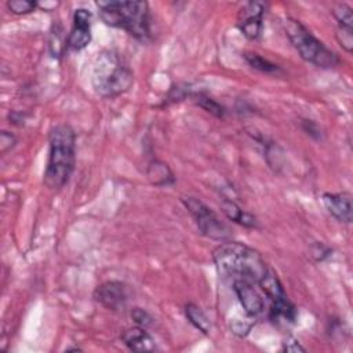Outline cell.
<instances>
[{"mask_svg": "<svg viewBox=\"0 0 353 353\" xmlns=\"http://www.w3.org/2000/svg\"><path fill=\"white\" fill-rule=\"evenodd\" d=\"M218 273L230 281L245 280L258 284L269 266L252 247L239 241H223L212 251Z\"/></svg>", "mask_w": 353, "mask_h": 353, "instance_id": "cell-1", "label": "cell"}, {"mask_svg": "<svg viewBox=\"0 0 353 353\" xmlns=\"http://www.w3.org/2000/svg\"><path fill=\"white\" fill-rule=\"evenodd\" d=\"M48 160L44 183L61 189L70 179L76 161V134L66 124H58L48 134Z\"/></svg>", "mask_w": 353, "mask_h": 353, "instance_id": "cell-2", "label": "cell"}, {"mask_svg": "<svg viewBox=\"0 0 353 353\" xmlns=\"http://www.w3.org/2000/svg\"><path fill=\"white\" fill-rule=\"evenodd\" d=\"M99 18L112 28H120L139 41L150 37V14L146 1H97Z\"/></svg>", "mask_w": 353, "mask_h": 353, "instance_id": "cell-3", "label": "cell"}, {"mask_svg": "<svg viewBox=\"0 0 353 353\" xmlns=\"http://www.w3.org/2000/svg\"><path fill=\"white\" fill-rule=\"evenodd\" d=\"M92 87L103 98H113L128 91L134 83V74L113 52H102L94 62Z\"/></svg>", "mask_w": 353, "mask_h": 353, "instance_id": "cell-4", "label": "cell"}, {"mask_svg": "<svg viewBox=\"0 0 353 353\" xmlns=\"http://www.w3.org/2000/svg\"><path fill=\"white\" fill-rule=\"evenodd\" d=\"M285 34L301 55V58L314 66L330 69L339 65L338 55L320 41L301 21L287 18L284 22Z\"/></svg>", "mask_w": 353, "mask_h": 353, "instance_id": "cell-5", "label": "cell"}, {"mask_svg": "<svg viewBox=\"0 0 353 353\" xmlns=\"http://www.w3.org/2000/svg\"><path fill=\"white\" fill-rule=\"evenodd\" d=\"M185 208L196 221V225L201 234L208 239L218 241H229L232 237L230 228L219 219V216L201 200L196 197H182L181 199Z\"/></svg>", "mask_w": 353, "mask_h": 353, "instance_id": "cell-6", "label": "cell"}, {"mask_svg": "<svg viewBox=\"0 0 353 353\" xmlns=\"http://www.w3.org/2000/svg\"><path fill=\"white\" fill-rule=\"evenodd\" d=\"M263 14L265 4L261 1H248L239 10L237 26L248 40H256L261 36Z\"/></svg>", "mask_w": 353, "mask_h": 353, "instance_id": "cell-7", "label": "cell"}, {"mask_svg": "<svg viewBox=\"0 0 353 353\" xmlns=\"http://www.w3.org/2000/svg\"><path fill=\"white\" fill-rule=\"evenodd\" d=\"M94 299L109 310H120L124 309L128 301L127 285L117 280H109L99 284L92 294Z\"/></svg>", "mask_w": 353, "mask_h": 353, "instance_id": "cell-8", "label": "cell"}, {"mask_svg": "<svg viewBox=\"0 0 353 353\" xmlns=\"http://www.w3.org/2000/svg\"><path fill=\"white\" fill-rule=\"evenodd\" d=\"M91 12L77 8L73 14V28L68 36V48L81 51L91 41Z\"/></svg>", "mask_w": 353, "mask_h": 353, "instance_id": "cell-9", "label": "cell"}, {"mask_svg": "<svg viewBox=\"0 0 353 353\" xmlns=\"http://www.w3.org/2000/svg\"><path fill=\"white\" fill-rule=\"evenodd\" d=\"M254 285L255 284L245 281V280L232 281L233 291H234L240 305L243 306L245 314H248L250 317H255V316L261 314L265 309L263 299H262L261 294L255 290Z\"/></svg>", "mask_w": 353, "mask_h": 353, "instance_id": "cell-10", "label": "cell"}, {"mask_svg": "<svg viewBox=\"0 0 353 353\" xmlns=\"http://www.w3.org/2000/svg\"><path fill=\"white\" fill-rule=\"evenodd\" d=\"M323 204L327 211L339 222L350 223L353 218V208H352V194L347 192L342 193H324Z\"/></svg>", "mask_w": 353, "mask_h": 353, "instance_id": "cell-11", "label": "cell"}, {"mask_svg": "<svg viewBox=\"0 0 353 353\" xmlns=\"http://www.w3.org/2000/svg\"><path fill=\"white\" fill-rule=\"evenodd\" d=\"M120 338L123 343L132 352L143 353V352H154L157 349L152 335L146 331V328L139 325L124 330Z\"/></svg>", "mask_w": 353, "mask_h": 353, "instance_id": "cell-12", "label": "cell"}, {"mask_svg": "<svg viewBox=\"0 0 353 353\" xmlns=\"http://www.w3.org/2000/svg\"><path fill=\"white\" fill-rule=\"evenodd\" d=\"M219 207H221V211L225 214V216L234 222V223H239L244 228H248V229H256L258 228V221L256 218L244 211L237 203H234L233 200L230 199H222V201L219 203Z\"/></svg>", "mask_w": 353, "mask_h": 353, "instance_id": "cell-13", "label": "cell"}, {"mask_svg": "<svg viewBox=\"0 0 353 353\" xmlns=\"http://www.w3.org/2000/svg\"><path fill=\"white\" fill-rule=\"evenodd\" d=\"M258 285L265 292V295L269 298L270 303H279V302H283V301L288 299V296H287V294L283 288L281 281L279 280L277 274L270 268L268 269L265 276L261 279Z\"/></svg>", "mask_w": 353, "mask_h": 353, "instance_id": "cell-14", "label": "cell"}, {"mask_svg": "<svg viewBox=\"0 0 353 353\" xmlns=\"http://www.w3.org/2000/svg\"><path fill=\"white\" fill-rule=\"evenodd\" d=\"M146 176L152 185L159 188L170 186L175 182L174 172L171 171L168 164L161 160H153L149 163L146 168Z\"/></svg>", "mask_w": 353, "mask_h": 353, "instance_id": "cell-15", "label": "cell"}, {"mask_svg": "<svg viewBox=\"0 0 353 353\" xmlns=\"http://www.w3.org/2000/svg\"><path fill=\"white\" fill-rule=\"evenodd\" d=\"M185 316L189 323L200 332L208 334L211 331V321L207 314L194 303L189 302L185 305Z\"/></svg>", "mask_w": 353, "mask_h": 353, "instance_id": "cell-16", "label": "cell"}, {"mask_svg": "<svg viewBox=\"0 0 353 353\" xmlns=\"http://www.w3.org/2000/svg\"><path fill=\"white\" fill-rule=\"evenodd\" d=\"M245 62L255 70L261 72V73H265V74H273V76H277L279 73H283V70L280 69V66H277L276 63L270 62L269 59L255 54V52H244L243 54Z\"/></svg>", "mask_w": 353, "mask_h": 353, "instance_id": "cell-17", "label": "cell"}, {"mask_svg": "<svg viewBox=\"0 0 353 353\" xmlns=\"http://www.w3.org/2000/svg\"><path fill=\"white\" fill-rule=\"evenodd\" d=\"M193 101H194L201 109H204L205 112L211 113L212 116H215V117H218V119H222V117L225 116V108H223L219 102H216L214 98L208 97V95L204 94V92H196V94H193Z\"/></svg>", "mask_w": 353, "mask_h": 353, "instance_id": "cell-18", "label": "cell"}, {"mask_svg": "<svg viewBox=\"0 0 353 353\" xmlns=\"http://www.w3.org/2000/svg\"><path fill=\"white\" fill-rule=\"evenodd\" d=\"M50 51L52 57L59 58L65 48H68V37H63V29L61 25H54L50 32Z\"/></svg>", "mask_w": 353, "mask_h": 353, "instance_id": "cell-19", "label": "cell"}, {"mask_svg": "<svg viewBox=\"0 0 353 353\" xmlns=\"http://www.w3.org/2000/svg\"><path fill=\"white\" fill-rule=\"evenodd\" d=\"M331 14L338 21V26L353 29V14L352 8L345 3H336L331 8Z\"/></svg>", "mask_w": 353, "mask_h": 353, "instance_id": "cell-20", "label": "cell"}, {"mask_svg": "<svg viewBox=\"0 0 353 353\" xmlns=\"http://www.w3.org/2000/svg\"><path fill=\"white\" fill-rule=\"evenodd\" d=\"M39 4L33 0H10L7 1V7L8 10L15 14V15H25L29 14L32 11H34V8Z\"/></svg>", "mask_w": 353, "mask_h": 353, "instance_id": "cell-21", "label": "cell"}, {"mask_svg": "<svg viewBox=\"0 0 353 353\" xmlns=\"http://www.w3.org/2000/svg\"><path fill=\"white\" fill-rule=\"evenodd\" d=\"M336 40H338L339 46L345 51L352 52V50H353V29L338 26V29H336Z\"/></svg>", "mask_w": 353, "mask_h": 353, "instance_id": "cell-22", "label": "cell"}, {"mask_svg": "<svg viewBox=\"0 0 353 353\" xmlns=\"http://www.w3.org/2000/svg\"><path fill=\"white\" fill-rule=\"evenodd\" d=\"M132 321L135 323V325H139V327H143V328H148L153 324V317L150 316L149 312H146L145 309L142 307H134L130 313Z\"/></svg>", "mask_w": 353, "mask_h": 353, "instance_id": "cell-23", "label": "cell"}, {"mask_svg": "<svg viewBox=\"0 0 353 353\" xmlns=\"http://www.w3.org/2000/svg\"><path fill=\"white\" fill-rule=\"evenodd\" d=\"M15 145H17V137L10 131L3 130L0 132V153L1 154L8 153L11 149H14Z\"/></svg>", "mask_w": 353, "mask_h": 353, "instance_id": "cell-24", "label": "cell"}, {"mask_svg": "<svg viewBox=\"0 0 353 353\" xmlns=\"http://www.w3.org/2000/svg\"><path fill=\"white\" fill-rule=\"evenodd\" d=\"M330 254H331V250L321 243H316L312 247V255L316 258V261H323L324 258L330 256Z\"/></svg>", "mask_w": 353, "mask_h": 353, "instance_id": "cell-25", "label": "cell"}, {"mask_svg": "<svg viewBox=\"0 0 353 353\" xmlns=\"http://www.w3.org/2000/svg\"><path fill=\"white\" fill-rule=\"evenodd\" d=\"M283 350L291 352V353H298V352H305L306 349L301 346V343L295 338H290L285 342H283Z\"/></svg>", "mask_w": 353, "mask_h": 353, "instance_id": "cell-26", "label": "cell"}]
</instances>
